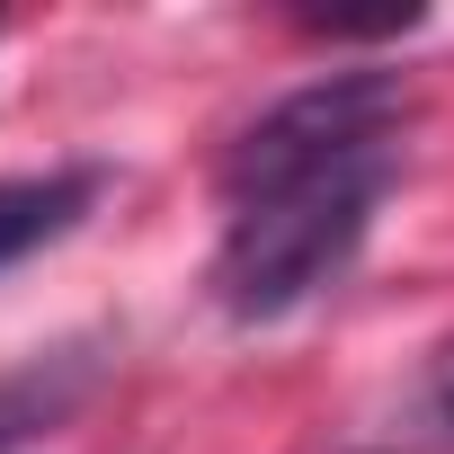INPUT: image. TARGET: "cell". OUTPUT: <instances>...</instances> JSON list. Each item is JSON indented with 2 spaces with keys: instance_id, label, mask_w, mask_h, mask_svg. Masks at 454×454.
<instances>
[{
  "instance_id": "obj_1",
  "label": "cell",
  "mask_w": 454,
  "mask_h": 454,
  "mask_svg": "<svg viewBox=\"0 0 454 454\" xmlns=\"http://www.w3.org/2000/svg\"><path fill=\"white\" fill-rule=\"evenodd\" d=\"M401 125H410V90L392 72H321L241 125L214 178L223 241L205 268L223 321L241 330L286 321L348 277V259L365 250L392 196Z\"/></svg>"
},
{
  "instance_id": "obj_2",
  "label": "cell",
  "mask_w": 454,
  "mask_h": 454,
  "mask_svg": "<svg viewBox=\"0 0 454 454\" xmlns=\"http://www.w3.org/2000/svg\"><path fill=\"white\" fill-rule=\"evenodd\" d=\"M98 196H107V169H90V160L0 178V277L27 268V259H36V250H54V241H72L81 223H90V205H98Z\"/></svg>"
},
{
  "instance_id": "obj_3",
  "label": "cell",
  "mask_w": 454,
  "mask_h": 454,
  "mask_svg": "<svg viewBox=\"0 0 454 454\" xmlns=\"http://www.w3.org/2000/svg\"><path fill=\"white\" fill-rule=\"evenodd\" d=\"M98 383V356L90 348H54V356H27L19 374H0V454H27L45 445Z\"/></svg>"
},
{
  "instance_id": "obj_4",
  "label": "cell",
  "mask_w": 454,
  "mask_h": 454,
  "mask_svg": "<svg viewBox=\"0 0 454 454\" xmlns=\"http://www.w3.org/2000/svg\"><path fill=\"white\" fill-rule=\"evenodd\" d=\"M427 427H436V436H454V348L427 365Z\"/></svg>"
}]
</instances>
